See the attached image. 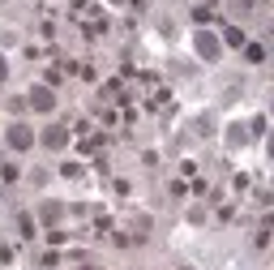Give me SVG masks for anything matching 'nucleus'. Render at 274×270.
Returning a JSON list of instances; mask_svg holds the SVG:
<instances>
[{"label": "nucleus", "instance_id": "obj_1", "mask_svg": "<svg viewBox=\"0 0 274 270\" xmlns=\"http://www.w3.org/2000/svg\"><path fill=\"white\" fill-rule=\"evenodd\" d=\"M9 142H13L17 150H26V146H30V129L26 125H13V129H9Z\"/></svg>", "mask_w": 274, "mask_h": 270}, {"label": "nucleus", "instance_id": "obj_2", "mask_svg": "<svg viewBox=\"0 0 274 270\" xmlns=\"http://www.w3.org/2000/svg\"><path fill=\"white\" fill-rule=\"evenodd\" d=\"M197 52L214 60V56H219V39H214V34H201V39H197Z\"/></svg>", "mask_w": 274, "mask_h": 270}, {"label": "nucleus", "instance_id": "obj_3", "mask_svg": "<svg viewBox=\"0 0 274 270\" xmlns=\"http://www.w3.org/2000/svg\"><path fill=\"white\" fill-rule=\"evenodd\" d=\"M30 99H34V107H52V94H47V90H34Z\"/></svg>", "mask_w": 274, "mask_h": 270}, {"label": "nucleus", "instance_id": "obj_4", "mask_svg": "<svg viewBox=\"0 0 274 270\" xmlns=\"http://www.w3.org/2000/svg\"><path fill=\"white\" fill-rule=\"evenodd\" d=\"M65 142V129H47V146H60Z\"/></svg>", "mask_w": 274, "mask_h": 270}, {"label": "nucleus", "instance_id": "obj_5", "mask_svg": "<svg viewBox=\"0 0 274 270\" xmlns=\"http://www.w3.org/2000/svg\"><path fill=\"white\" fill-rule=\"evenodd\" d=\"M0 78H5V60H0Z\"/></svg>", "mask_w": 274, "mask_h": 270}, {"label": "nucleus", "instance_id": "obj_6", "mask_svg": "<svg viewBox=\"0 0 274 270\" xmlns=\"http://www.w3.org/2000/svg\"><path fill=\"white\" fill-rule=\"evenodd\" d=\"M270 150H274V142H270Z\"/></svg>", "mask_w": 274, "mask_h": 270}]
</instances>
